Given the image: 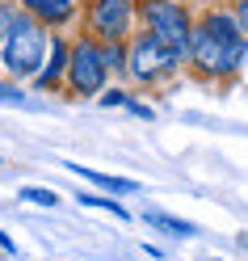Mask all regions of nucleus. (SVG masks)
Listing matches in <instances>:
<instances>
[{"label": "nucleus", "mask_w": 248, "mask_h": 261, "mask_svg": "<svg viewBox=\"0 0 248 261\" xmlns=\"http://www.w3.org/2000/svg\"><path fill=\"white\" fill-rule=\"evenodd\" d=\"M248 59V34L231 9H206L189 30L185 63L206 80H231Z\"/></svg>", "instance_id": "1"}, {"label": "nucleus", "mask_w": 248, "mask_h": 261, "mask_svg": "<svg viewBox=\"0 0 248 261\" xmlns=\"http://www.w3.org/2000/svg\"><path fill=\"white\" fill-rule=\"evenodd\" d=\"M181 63H185V55H177L169 42H160L147 30H135V38L126 42V76L135 85H143V89L173 80L181 72Z\"/></svg>", "instance_id": "2"}, {"label": "nucleus", "mask_w": 248, "mask_h": 261, "mask_svg": "<svg viewBox=\"0 0 248 261\" xmlns=\"http://www.w3.org/2000/svg\"><path fill=\"white\" fill-rule=\"evenodd\" d=\"M46 46H51V30L21 13L17 25L9 30L5 46H0V63H5V72L13 80H34L38 68L46 63Z\"/></svg>", "instance_id": "3"}, {"label": "nucleus", "mask_w": 248, "mask_h": 261, "mask_svg": "<svg viewBox=\"0 0 248 261\" xmlns=\"http://www.w3.org/2000/svg\"><path fill=\"white\" fill-rule=\"evenodd\" d=\"M139 30L156 34L160 42H169L177 55H185L194 13L181 5V0H139Z\"/></svg>", "instance_id": "4"}, {"label": "nucleus", "mask_w": 248, "mask_h": 261, "mask_svg": "<svg viewBox=\"0 0 248 261\" xmlns=\"http://www.w3.org/2000/svg\"><path fill=\"white\" fill-rule=\"evenodd\" d=\"M139 25V0H89L85 34L97 42H130Z\"/></svg>", "instance_id": "5"}, {"label": "nucleus", "mask_w": 248, "mask_h": 261, "mask_svg": "<svg viewBox=\"0 0 248 261\" xmlns=\"http://www.w3.org/2000/svg\"><path fill=\"white\" fill-rule=\"evenodd\" d=\"M105 80H109L105 46L97 42L93 34H80L72 42V59H68V89L76 97H101L105 93Z\"/></svg>", "instance_id": "6"}, {"label": "nucleus", "mask_w": 248, "mask_h": 261, "mask_svg": "<svg viewBox=\"0 0 248 261\" xmlns=\"http://www.w3.org/2000/svg\"><path fill=\"white\" fill-rule=\"evenodd\" d=\"M25 17H34L46 30H63L80 17V0H17Z\"/></svg>", "instance_id": "7"}, {"label": "nucleus", "mask_w": 248, "mask_h": 261, "mask_svg": "<svg viewBox=\"0 0 248 261\" xmlns=\"http://www.w3.org/2000/svg\"><path fill=\"white\" fill-rule=\"evenodd\" d=\"M68 59H72V42L63 38V34H51V46H46V63L38 68L34 76V85L38 89H55L68 80Z\"/></svg>", "instance_id": "8"}, {"label": "nucleus", "mask_w": 248, "mask_h": 261, "mask_svg": "<svg viewBox=\"0 0 248 261\" xmlns=\"http://www.w3.org/2000/svg\"><path fill=\"white\" fill-rule=\"evenodd\" d=\"M63 169H72L76 177H85L89 186H97V190H105V194H139V181H130V177H114V173H97V169H89V165H76V160H68Z\"/></svg>", "instance_id": "9"}, {"label": "nucleus", "mask_w": 248, "mask_h": 261, "mask_svg": "<svg viewBox=\"0 0 248 261\" xmlns=\"http://www.w3.org/2000/svg\"><path fill=\"white\" fill-rule=\"evenodd\" d=\"M143 223H147V227H156V232H169V236H177V240H194V236H202V232H198V223L177 219V215H169V211H147Z\"/></svg>", "instance_id": "10"}, {"label": "nucleus", "mask_w": 248, "mask_h": 261, "mask_svg": "<svg viewBox=\"0 0 248 261\" xmlns=\"http://www.w3.org/2000/svg\"><path fill=\"white\" fill-rule=\"evenodd\" d=\"M76 198H80V206L105 211V215H114V219H122V223H130V211H126L122 202H114V198H97V194H76Z\"/></svg>", "instance_id": "11"}, {"label": "nucleus", "mask_w": 248, "mask_h": 261, "mask_svg": "<svg viewBox=\"0 0 248 261\" xmlns=\"http://www.w3.org/2000/svg\"><path fill=\"white\" fill-rule=\"evenodd\" d=\"M21 202H30V206H59L63 198L55 190H46V186H21Z\"/></svg>", "instance_id": "12"}, {"label": "nucleus", "mask_w": 248, "mask_h": 261, "mask_svg": "<svg viewBox=\"0 0 248 261\" xmlns=\"http://www.w3.org/2000/svg\"><path fill=\"white\" fill-rule=\"evenodd\" d=\"M105 46V68L126 76V42H101Z\"/></svg>", "instance_id": "13"}, {"label": "nucleus", "mask_w": 248, "mask_h": 261, "mask_svg": "<svg viewBox=\"0 0 248 261\" xmlns=\"http://www.w3.org/2000/svg\"><path fill=\"white\" fill-rule=\"evenodd\" d=\"M17 17H21V5H13V0H0V46H5L9 30L17 25Z\"/></svg>", "instance_id": "14"}, {"label": "nucleus", "mask_w": 248, "mask_h": 261, "mask_svg": "<svg viewBox=\"0 0 248 261\" xmlns=\"http://www.w3.org/2000/svg\"><path fill=\"white\" fill-rule=\"evenodd\" d=\"M0 106H17V110H30V97H25L17 85H5V80H0Z\"/></svg>", "instance_id": "15"}, {"label": "nucleus", "mask_w": 248, "mask_h": 261, "mask_svg": "<svg viewBox=\"0 0 248 261\" xmlns=\"http://www.w3.org/2000/svg\"><path fill=\"white\" fill-rule=\"evenodd\" d=\"M126 101H130L126 89H105V93H101V106H126Z\"/></svg>", "instance_id": "16"}, {"label": "nucleus", "mask_w": 248, "mask_h": 261, "mask_svg": "<svg viewBox=\"0 0 248 261\" xmlns=\"http://www.w3.org/2000/svg\"><path fill=\"white\" fill-rule=\"evenodd\" d=\"M231 13H236V21H240V30L248 34V0H231Z\"/></svg>", "instance_id": "17"}, {"label": "nucleus", "mask_w": 248, "mask_h": 261, "mask_svg": "<svg viewBox=\"0 0 248 261\" xmlns=\"http://www.w3.org/2000/svg\"><path fill=\"white\" fill-rule=\"evenodd\" d=\"M122 110H130V114H135V118H156V114H152V110H147L143 101H135V97H130V101H126Z\"/></svg>", "instance_id": "18"}, {"label": "nucleus", "mask_w": 248, "mask_h": 261, "mask_svg": "<svg viewBox=\"0 0 248 261\" xmlns=\"http://www.w3.org/2000/svg\"><path fill=\"white\" fill-rule=\"evenodd\" d=\"M0 249H5V253H13V249H17V244L9 240V232H5V227H0Z\"/></svg>", "instance_id": "19"}, {"label": "nucleus", "mask_w": 248, "mask_h": 261, "mask_svg": "<svg viewBox=\"0 0 248 261\" xmlns=\"http://www.w3.org/2000/svg\"><path fill=\"white\" fill-rule=\"evenodd\" d=\"M202 261H214V257H202Z\"/></svg>", "instance_id": "20"}, {"label": "nucleus", "mask_w": 248, "mask_h": 261, "mask_svg": "<svg viewBox=\"0 0 248 261\" xmlns=\"http://www.w3.org/2000/svg\"><path fill=\"white\" fill-rule=\"evenodd\" d=\"M0 165H5V160H0Z\"/></svg>", "instance_id": "21"}]
</instances>
